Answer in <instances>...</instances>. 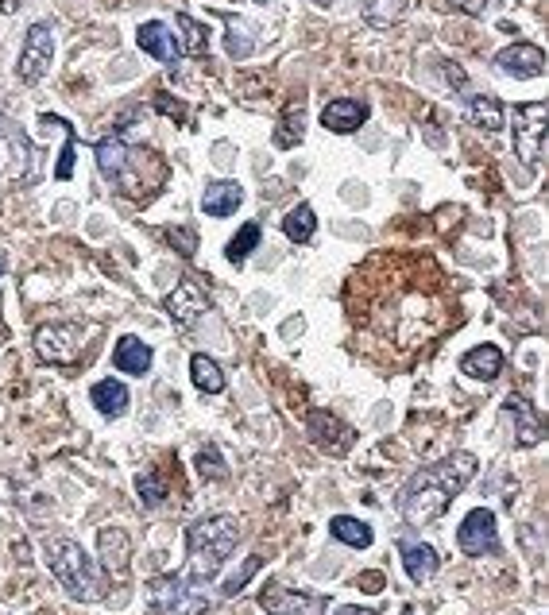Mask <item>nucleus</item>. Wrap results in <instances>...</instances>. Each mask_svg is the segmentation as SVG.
Here are the masks:
<instances>
[{
    "instance_id": "obj_28",
    "label": "nucleus",
    "mask_w": 549,
    "mask_h": 615,
    "mask_svg": "<svg viewBox=\"0 0 549 615\" xmlns=\"http://www.w3.org/2000/svg\"><path fill=\"white\" fill-rule=\"evenodd\" d=\"M178 28L186 35V43H178L182 47V55H194V59H202L205 51H209V28H202L194 16H186V12H178Z\"/></svg>"
},
{
    "instance_id": "obj_26",
    "label": "nucleus",
    "mask_w": 549,
    "mask_h": 615,
    "mask_svg": "<svg viewBox=\"0 0 549 615\" xmlns=\"http://www.w3.org/2000/svg\"><path fill=\"white\" fill-rule=\"evenodd\" d=\"M329 534H333L337 542L352 546V550H368V546H372V527L360 523V519H352V515H337V519L329 523Z\"/></svg>"
},
{
    "instance_id": "obj_2",
    "label": "nucleus",
    "mask_w": 549,
    "mask_h": 615,
    "mask_svg": "<svg viewBox=\"0 0 549 615\" xmlns=\"http://www.w3.org/2000/svg\"><path fill=\"white\" fill-rule=\"evenodd\" d=\"M240 542V523L236 515H205L186 530V573L198 581H213L221 573V565Z\"/></svg>"
},
{
    "instance_id": "obj_30",
    "label": "nucleus",
    "mask_w": 549,
    "mask_h": 615,
    "mask_svg": "<svg viewBox=\"0 0 549 615\" xmlns=\"http://www.w3.org/2000/svg\"><path fill=\"white\" fill-rule=\"evenodd\" d=\"M260 221H248V225H240V233L232 236L229 240V248H225V256H229V264H244V260H248V252H252V248H256V244H260Z\"/></svg>"
},
{
    "instance_id": "obj_12",
    "label": "nucleus",
    "mask_w": 549,
    "mask_h": 615,
    "mask_svg": "<svg viewBox=\"0 0 549 615\" xmlns=\"http://www.w3.org/2000/svg\"><path fill=\"white\" fill-rule=\"evenodd\" d=\"M495 66L511 78H542L546 74V51L534 43H511L495 55Z\"/></svg>"
},
{
    "instance_id": "obj_14",
    "label": "nucleus",
    "mask_w": 549,
    "mask_h": 615,
    "mask_svg": "<svg viewBox=\"0 0 549 615\" xmlns=\"http://www.w3.org/2000/svg\"><path fill=\"white\" fill-rule=\"evenodd\" d=\"M368 101H356V97H337V101H329L325 109H321V124L329 128V132H337V136H348V132H356L364 120H368Z\"/></svg>"
},
{
    "instance_id": "obj_1",
    "label": "nucleus",
    "mask_w": 549,
    "mask_h": 615,
    "mask_svg": "<svg viewBox=\"0 0 549 615\" xmlns=\"http://www.w3.org/2000/svg\"><path fill=\"white\" fill-rule=\"evenodd\" d=\"M472 476H476V457L472 453H449L437 465H426L422 472H414L410 484L403 488V499H399L403 519L410 527L437 523L449 511V503L472 484Z\"/></svg>"
},
{
    "instance_id": "obj_17",
    "label": "nucleus",
    "mask_w": 549,
    "mask_h": 615,
    "mask_svg": "<svg viewBox=\"0 0 549 615\" xmlns=\"http://www.w3.org/2000/svg\"><path fill=\"white\" fill-rule=\"evenodd\" d=\"M399 554H403V569L406 577L414 581V585H426L430 577L437 573V565H441V557L430 542H414V538H403L399 542Z\"/></svg>"
},
{
    "instance_id": "obj_36",
    "label": "nucleus",
    "mask_w": 549,
    "mask_h": 615,
    "mask_svg": "<svg viewBox=\"0 0 549 615\" xmlns=\"http://www.w3.org/2000/svg\"><path fill=\"white\" fill-rule=\"evenodd\" d=\"M167 244H174L182 256H194V248H198V236H194V229H178V225H174L171 233H167Z\"/></svg>"
},
{
    "instance_id": "obj_33",
    "label": "nucleus",
    "mask_w": 549,
    "mask_h": 615,
    "mask_svg": "<svg viewBox=\"0 0 549 615\" xmlns=\"http://www.w3.org/2000/svg\"><path fill=\"white\" fill-rule=\"evenodd\" d=\"M198 472H202L205 480H225L229 476V465H225L217 445H205L202 453H198Z\"/></svg>"
},
{
    "instance_id": "obj_20",
    "label": "nucleus",
    "mask_w": 549,
    "mask_h": 615,
    "mask_svg": "<svg viewBox=\"0 0 549 615\" xmlns=\"http://www.w3.org/2000/svg\"><path fill=\"white\" fill-rule=\"evenodd\" d=\"M113 364H116V372L144 376L147 368H151V345H144L140 337H120L113 349Z\"/></svg>"
},
{
    "instance_id": "obj_9",
    "label": "nucleus",
    "mask_w": 549,
    "mask_h": 615,
    "mask_svg": "<svg viewBox=\"0 0 549 615\" xmlns=\"http://www.w3.org/2000/svg\"><path fill=\"white\" fill-rule=\"evenodd\" d=\"M457 546L468 557L499 554V527H495V515L488 507H476V511L464 515V523L457 527Z\"/></svg>"
},
{
    "instance_id": "obj_37",
    "label": "nucleus",
    "mask_w": 549,
    "mask_h": 615,
    "mask_svg": "<svg viewBox=\"0 0 549 615\" xmlns=\"http://www.w3.org/2000/svg\"><path fill=\"white\" fill-rule=\"evenodd\" d=\"M464 12H472V16H484V12H492L495 4H503V0H457Z\"/></svg>"
},
{
    "instance_id": "obj_23",
    "label": "nucleus",
    "mask_w": 549,
    "mask_h": 615,
    "mask_svg": "<svg viewBox=\"0 0 549 615\" xmlns=\"http://www.w3.org/2000/svg\"><path fill=\"white\" fill-rule=\"evenodd\" d=\"M190 380H194V387L205 391V395H221V391H225V372H221V364H217L213 356H205V352H198V356L190 360Z\"/></svg>"
},
{
    "instance_id": "obj_35",
    "label": "nucleus",
    "mask_w": 549,
    "mask_h": 615,
    "mask_svg": "<svg viewBox=\"0 0 549 615\" xmlns=\"http://www.w3.org/2000/svg\"><path fill=\"white\" fill-rule=\"evenodd\" d=\"M62 132H66V147H62V155H58V167H55V178H66L74 175V128L62 120Z\"/></svg>"
},
{
    "instance_id": "obj_32",
    "label": "nucleus",
    "mask_w": 549,
    "mask_h": 615,
    "mask_svg": "<svg viewBox=\"0 0 549 615\" xmlns=\"http://www.w3.org/2000/svg\"><path fill=\"white\" fill-rule=\"evenodd\" d=\"M229 55L232 59H248L252 51H256V43H252V31L244 28V20H236V16H229Z\"/></svg>"
},
{
    "instance_id": "obj_16",
    "label": "nucleus",
    "mask_w": 549,
    "mask_h": 615,
    "mask_svg": "<svg viewBox=\"0 0 549 615\" xmlns=\"http://www.w3.org/2000/svg\"><path fill=\"white\" fill-rule=\"evenodd\" d=\"M136 43H140V51H147L151 59L167 62V66H174L178 55H182V47H178L174 31L167 28L163 20H147V24H140V31H136Z\"/></svg>"
},
{
    "instance_id": "obj_5",
    "label": "nucleus",
    "mask_w": 549,
    "mask_h": 615,
    "mask_svg": "<svg viewBox=\"0 0 549 615\" xmlns=\"http://www.w3.org/2000/svg\"><path fill=\"white\" fill-rule=\"evenodd\" d=\"M55 62V31L51 24H31L24 35V47H20V59H16V78L24 86H39L43 74L51 70Z\"/></svg>"
},
{
    "instance_id": "obj_25",
    "label": "nucleus",
    "mask_w": 549,
    "mask_h": 615,
    "mask_svg": "<svg viewBox=\"0 0 549 615\" xmlns=\"http://www.w3.org/2000/svg\"><path fill=\"white\" fill-rule=\"evenodd\" d=\"M93 151H97V167H101V175L109 178V182H116V175H120L124 163H128V144H124L120 136H105V140L93 144Z\"/></svg>"
},
{
    "instance_id": "obj_4",
    "label": "nucleus",
    "mask_w": 549,
    "mask_h": 615,
    "mask_svg": "<svg viewBox=\"0 0 549 615\" xmlns=\"http://www.w3.org/2000/svg\"><path fill=\"white\" fill-rule=\"evenodd\" d=\"M147 604L159 615H205L213 608L205 581L190 573H163L147 581Z\"/></svg>"
},
{
    "instance_id": "obj_22",
    "label": "nucleus",
    "mask_w": 549,
    "mask_h": 615,
    "mask_svg": "<svg viewBox=\"0 0 549 615\" xmlns=\"http://www.w3.org/2000/svg\"><path fill=\"white\" fill-rule=\"evenodd\" d=\"M89 399H93V407L101 410L105 418H120V414L128 410V387L120 380H101V383H93Z\"/></svg>"
},
{
    "instance_id": "obj_15",
    "label": "nucleus",
    "mask_w": 549,
    "mask_h": 615,
    "mask_svg": "<svg viewBox=\"0 0 549 615\" xmlns=\"http://www.w3.org/2000/svg\"><path fill=\"white\" fill-rule=\"evenodd\" d=\"M503 410H507V418L515 422V441H519L522 449H534L538 441L546 438V426H542V414L530 407L522 395H511L507 403H503Z\"/></svg>"
},
{
    "instance_id": "obj_31",
    "label": "nucleus",
    "mask_w": 549,
    "mask_h": 615,
    "mask_svg": "<svg viewBox=\"0 0 549 615\" xmlns=\"http://www.w3.org/2000/svg\"><path fill=\"white\" fill-rule=\"evenodd\" d=\"M136 492H140V499H144L147 507H159L163 499H167V480L159 476V472H140L136 476Z\"/></svg>"
},
{
    "instance_id": "obj_21",
    "label": "nucleus",
    "mask_w": 549,
    "mask_h": 615,
    "mask_svg": "<svg viewBox=\"0 0 549 615\" xmlns=\"http://www.w3.org/2000/svg\"><path fill=\"white\" fill-rule=\"evenodd\" d=\"M464 120L480 132H499L503 128V105L488 93H476V97L464 101Z\"/></svg>"
},
{
    "instance_id": "obj_13",
    "label": "nucleus",
    "mask_w": 549,
    "mask_h": 615,
    "mask_svg": "<svg viewBox=\"0 0 549 615\" xmlns=\"http://www.w3.org/2000/svg\"><path fill=\"white\" fill-rule=\"evenodd\" d=\"M97 550H101L105 573L116 577V581H124V577H128V561H132V542H128V534L120 527H101V534H97Z\"/></svg>"
},
{
    "instance_id": "obj_6",
    "label": "nucleus",
    "mask_w": 549,
    "mask_h": 615,
    "mask_svg": "<svg viewBox=\"0 0 549 615\" xmlns=\"http://www.w3.org/2000/svg\"><path fill=\"white\" fill-rule=\"evenodd\" d=\"M35 352L47 360V364H78L82 356V325L78 322H51L35 329Z\"/></svg>"
},
{
    "instance_id": "obj_10",
    "label": "nucleus",
    "mask_w": 549,
    "mask_h": 615,
    "mask_svg": "<svg viewBox=\"0 0 549 615\" xmlns=\"http://www.w3.org/2000/svg\"><path fill=\"white\" fill-rule=\"evenodd\" d=\"M209 306H213V302H209V291H205L194 275L178 279V287L163 298V310L171 314V322L178 325V329H190V325L198 322Z\"/></svg>"
},
{
    "instance_id": "obj_8",
    "label": "nucleus",
    "mask_w": 549,
    "mask_h": 615,
    "mask_svg": "<svg viewBox=\"0 0 549 615\" xmlns=\"http://www.w3.org/2000/svg\"><path fill=\"white\" fill-rule=\"evenodd\" d=\"M260 608L267 615H325L329 612V596L318 592H298L287 585H263L260 592Z\"/></svg>"
},
{
    "instance_id": "obj_7",
    "label": "nucleus",
    "mask_w": 549,
    "mask_h": 615,
    "mask_svg": "<svg viewBox=\"0 0 549 615\" xmlns=\"http://www.w3.org/2000/svg\"><path fill=\"white\" fill-rule=\"evenodd\" d=\"M515 151L530 171L542 163V155H546V105L542 101L515 109Z\"/></svg>"
},
{
    "instance_id": "obj_40",
    "label": "nucleus",
    "mask_w": 549,
    "mask_h": 615,
    "mask_svg": "<svg viewBox=\"0 0 549 615\" xmlns=\"http://www.w3.org/2000/svg\"><path fill=\"white\" fill-rule=\"evenodd\" d=\"M0 275H4V260H0Z\"/></svg>"
},
{
    "instance_id": "obj_18",
    "label": "nucleus",
    "mask_w": 549,
    "mask_h": 615,
    "mask_svg": "<svg viewBox=\"0 0 549 615\" xmlns=\"http://www.w3.org/2000/svg\"><path fill=\"white\" fill-rule=\"evenodd\" d=\"M244 205V186L240 182H232V178H217V182H209L202 194V209L209 217H229Z\"/></svg>"
},
{
    "instance_id": "obj_39",
    "label": "nucleus",
    "mask_w": 549,
    "mask_h": 615,
    "mask_svg": "<svg viewBox=\"0 0 549 615\" xmlns=\"http://www.w3.org/2000/svg\"><path fill=\"white\" fill-rule=\"evenodd\" d=\"M360 585L368 588V592H379V585H383V577H379V573H368V577H364Z\"/></svg>"
},
{
    "instance_id": "obj_38",
    "label": "nucleus",
    "mask_w": 549,
    "mask_h": 615,
    "mask_svg": "<svg viewBox=\"0 0 549 615\" xmlns=\"http://www.w3.org/2000/svg\"><path fill=\"white\" fill-rule=\"evenodd\" d=\"M333 615H379V612H372V608H360V604H345V608H337Z\"/></svg>"
},
{
    "instance_id": "obj_3",
    "label": "nucleus",
    "mask_w": 549,
    "mask_h": 615,
    "mask_svg": "<svg viewBox=\"0 0 549 615\" xmlns=\"http://www.w3.org/2000/svg\"><path fill=\"white\" fill-rule=\"evenodd\" d=\"M43 554H47V565H51L55 581L66 588L74 600L93 604V600L105 596V581H101L93 557H89L74 538H51V542L43 546Z\"/></svg>"
},
{
    "instance_id": "obj_29",
    "label": "nucleus",
    "mask_w": 549,
    "mask_h": 615,
    "mask_svg": "<svg viewBox=\"0 0 549 615\" xmlns=\"http://www.w3.org/2000/svg\"><path fill=\"white\" fill-rule=\"evenodd\" d=\"M406 0H364V20L372 28H391L395 20H403Z\"/></svg>"
},
{
    "instance_id": "obj_11",
    "label": "nucleus",
    "mask_w": 549,
    "mask_h": 615,
    "mask_svg": "<svg viewBox=\"0 0 549 615\" xmlns=\"http://www.w3.org/2000/svg\"><path fill=\"white\" fill-rule=\"evenodd\" d=\"M306 430H310V438L318 445L321 453H329V457H345L348 449H352V426H345L337 414H329V410H310V418H306Z\"/></svg>"
},
{
    "instance_id": "obj_27",
    "label": "nucleus",
    "mask_w": 549,
    "mask_h": 615,
    "mask_svg": "<svg viewBox=\"0 0 549 615\" xmlns=\"http://www.w3.org/2000/svg\"><path fill=\"white\" fill-rule=\"evenodd\" d=\"M302 132H306V109H302V105H287L279 128H275V147L290 151V147L302 140Z\"/></svg>"
},
{
    "instance_id": "obj_19",
    "label": "nucleus",
    "mask_w": 549,
    "mask_h": 615,
    "mask_svg": "<svg viewBox=\"0 0 549 615\" xmlns=\"http://www.w3.org/2000/svg\"><path fill=\"white\" fill-rule=\"evenodd\" d=\"M461 372L468 380H495L503 372V352L495 345H476V349H468L461 356Z\"/></svg>"
},
{
    "instance_id": "obj_34",
    "label": "nucleus",
    "mask_w": 549,
    "mask_h": 615,
    "mask_svg": "<svg viewBox=\"0 0 549 615\" xmlns=\"http://www.w3.org/2000/svg\"><path fill=\"white\" fill-rule=\"evenodd\" d=\"M260 565H263V557H260V554L248 557V561H244V569H240V573H232L229 581L221 585V596H236L240 588H244L248 581H252V577H256V573H260Z\"/></svg>"
},
{
    "instance_id": "obj_24",
    "label": "nucleus",
    "mask_w": 549,
    "mask_h": 615,
    "mask_svg": "<svg viewBox=\"0 0 549 615\" xmlns=\"http://www.w3.org/2000/svg\"><path fill=\"white\" fill-rule=\"evenodd\" d=\"M314 229H318V213L314 205H294L287 217H283V233H287L290 244H310L314 240Z\"/></svg>"
}]
</instances>
